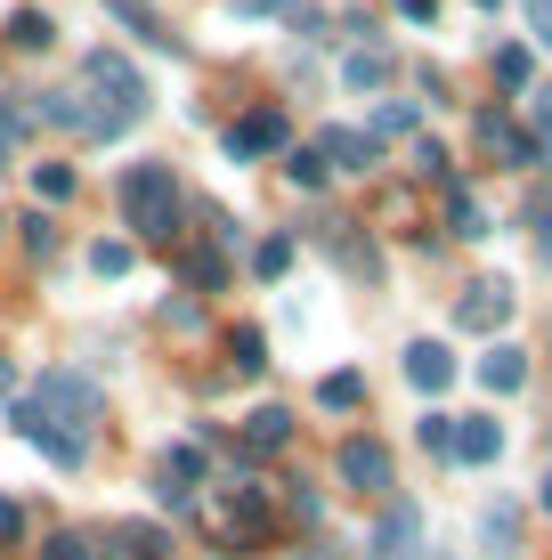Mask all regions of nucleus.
<instances>
[{
	"mask_svg": "<svg viewBox=\"0 0 552 560\" xmlns=\"http://www.w3.org/2000/svg\"><path fill=\"white\" fill-rule=\"evenodd\" d=\"M114 545H122L130 560H171V536H163V528H139V520H130V528L114 536Z\"/></svg>",
	"mask_w": 552,
	"mask_h": 560,
	"instance_id": "nucleus-20",
	"label": "nucleus"
},
{
	"mask_svg": "<svg viewBox=\"0 0 552 560\" xmlns=\"http://www.w3.org/2000/svg\"><path fill=\"white\" fill-rule=\"evenodd\" d=\"M16 228H25V253H33V260H49V253H57V228L42 220V211H33V220H16Z\"/></svg>",
	"mask_w": 552,
	"mask_h": 560,
	"instance_id": "nucleus-29",
	"label": "nucleus"
},
{
	"mask_svg": "<svg viewBox=\"0 0 552 560\" xmlns=\"http://www.w3.org/2000/svg\"><path fill=\"white\" fill-rule=\"evenodd\" d=\"M496 82H504V90L528 82V49H496Z\"/></svg>",
	"mask_w": 552,
	"mask_h": 560,
	"instance_id": "nucleus-32",
	"label": "nucleus"
},
{
	"mask_svg": "<svg viewBox=\"0 0 552 560\" xmlns=\"http://www.w3.org/2000/svg\"><path fill=\"white\" fill-rule=\"evenodd\" d=\"M0 171H9V139H0Z\"/></svg>",
	"mask_w": 552,
	"mask_h": 560,
	"instance_id": "nucleus-42",
	"label": "nucleus"
},
{
	"mask_svg": "<svg viewBox=\"0 0 552 560\" xmlns=\"http://www.w3.org/2000/svg\"><path fill=\"white\" fill-rule=\"evenodd\" d=\"M333 471H341V488H357V495H383L390 479H398V463H390V447H383V439H341Z\"/></svg>",
	"mask_w": 552,
	"mask_h": 560,
	"instance_id": "nucleus-4",
	"label": "nucleus"
},
{
	"mask_svg": "<svg viewBox=\"0 0 552 560\" xmlns=\"http://www.w3.org/2000/svg\"><path fill=\"white\" fill-rule=\"evenodd\" d=\"M16 536H25V512H16L9 495H0V545H16Z\"/></svg>",
	"mask_w": 552,
	"mask_h": 560,
	"instance_id": "nucleus-38",
	"label": "nucleus"
},
{
	"mask_svg": "<svg viewBox=\"0 0 552 560\" xmlns=\"http://www.w3.org/2000/svg\"><path fill=\"white\" fill-rule=\"evenodd\" d=\"M504 317H512V284H504V277L463 284V301H455V325H463V334H496Z\"/></svg>",
	"mask_w": 552,
	"mask_h": 560,
	"instance_id": "nucleus-8",
	"label": "nucleus"
},
{
	"mask_svg": "<svg viewBox=\"0 0 552 560\" xmlns=\"http://www.w3.org/2000/svg\"><path fill=\"white\" fill-rule=\"evenodd\" d=\"M407 382L423 398H439L447 382H455V358H447V341H407Z\"/></svg>",
	"mask_w": 552,
	"mask_h": 560,
	"instance_id": "nucleus-13",
	"label": "nucleus"
},
{
	"mask_svg": "<svg viewBox=\"0 0 552 560\" xmlns=\"http://www.w3.org/2000/svg\"><path fill=\"white\" fill-rule=\"evenodd\" d=\"M42 560H98V552H90V536H73V528H66V536H49V552H42Z\"/></svg>",
	"mask_w": 552,
	"mask_h": 560,
	"instance_id": "nucleus-34",
	"label": "nucleus"
},
{
	"mask_svg": "<svg viewBox=\"0 0 552 560\" xmlns=\"http://www.w3.org/2000/svg\"><path fill=\"white\" fill-rule=\"evenodd\" d=\"M374 552L383 560H414L423 552V512L398 495V504H383V520H374Z\"/></svg>",
	"mask_w": 552,
	"mask_h": 560,
	"instance_id": "nucleus-9",
	"label": "nucleus"
},
{
	"mask_svg": "<svg viewBox=\"0 0 552 560\" xmlns=\"http://www.w3.org/2000/svg\"><path fill=\"white\" fill-rule=\"evenodd\" d=\"M357 398H366V382H357V374H326V382H317V407H326V415H350Z\"/></svg>",
	"mask_w": 552,
	"mask_h": 560,
	"instance_id": "nucleus-18",
	"label": "nucleus"
},
{
	"mask_svg": "<svg viewBox=\"0 0 552 560\" xmlns=\"http://www.w3.org/2000/svg\"><path fill=\"white\" fill-rule=\"evenodd\" d=\"M9 431H16V439H33V447H42V455L57 463V471H73V463H82V455H90V439H73V431H57V422H49L42 407H33V398H25V407H9Z\"/></svg>",
	"mask_w": 552,
	"mask_h": 560,
	"instance_id": "nucleus-6",
	"label": "nucleus"
},
{
	"mask_svg": "<svg viewBox=\"0 0 552 560\" xmlns=\"http://www.w3.org/2000/svg\"><path fill=\"white\" fill-rule=\"evenodd\" d=\"M227 358H236V374H260V325H236V334H227Z\"/></svg>",
	"mask_w": 552,
	"mask_h": 560,
	"instance_id": "nucleus-25",
	"label": "nucleus"
},
{
	"mask_svg": "<svg viewBox=\"0 0 552 560\" xmlns=\"http://www.w3.org/2000/svg\"><path fill=\"white\" fill-rule=\"evenodd\" d=\"M293 147V122H284L277 106H260V114H244V122H227V154L236 163H260V154H284Z\"/></svg>",
	"mask_w": 552,
	"mask_h": 560,
	"instance_id": "nucleus-7",
	"label": "nucleus"
},
{
	"mask_svg": "<svg viewBox=\"0 0 552 560\" xmlns=\"http://www.w3.org/2000/svg\"><path fill=\"white\" fill-rule=\"evenodd\" d=\"M317 163H326V171H374V163H383V147H374L366 139V130H326V139H317Z\"/></svg>",
	"mask_w": 552,
	"mask_h": 560,
	"instance_id": "nucleus-12",
	"label": "nucleus"
},
{
	"mask_svg": "<svg viewBox=\"0 0 552 560\" xmlns=\"http://www.w3.org/2000/svg\"><path fill=\"white\" fill-rule=\"evenodd\" d=\"M398 16H407V25H431V16H439V0H398Z\"/></svg>",
	"mask_w": 552,
	"mask_h": 560,
	"instance_id": "nucleus-39",
	"label": "nucleus"
},
{
	"mask_svg": "<svg viewBox=\"0 0 552 560\" xmlns=\"http://www.w3.org/2000/svg\"><path fill=\"white\" fill-rule=\"evenodd\" d=\"M9 382H16V365H9V358H0V398H9Z\"/></svg>",
	"mask_w": 552,
	"mask_h": 560,
	"instance_id": "nucleus-40",
	"label": "nucleus"
},
{
	"mask_svg": "<svg viewBox=\"0 0 552 560\" xmlns=\"http://www.w3.org/2000/svg\"><path fill=\"white\" fill-rule=\"evenodd\" d=\"M471 9H496V0H471Z\"/></svg>",
	"mask_w": 552,
	"mask_h": 560,
	"instance_id": "nucleus-43",
	"label": "nucleus"
},
{
	"mask_svg": "<svg viewBox=\"0 0 552 560\" xmlns=\"http://www.w3.org/2000/svg\"><path fill=\"white\" fill-rule=\"evenodd\" d=\"M528 122H537V154L552 163V82H528Z\"/></svg>",
	"mask_w": 552,
	"mask_h": 560,
	"instance_id": "nucleus-22",
	"label": "nucleus"
},
{
	"mask_svg": "<svg viewBox=\"0 0 552 560\" xmlns=\"http://www.w3.org/2000/svg\"><path fill=\"white\" fill-rule=\"evenodd\" d=\"M423 447H431V455L455 447V422H447V415H423Z\"/></svg>",
	"mask_w": 552,
	"mask_h": 560,
	"instance_id": "nucleus-36",
	"label": "nucleus"
},
{
	"mask_svg": "<svg viewBox=\"0 0 552 560\" xmlns=\"http://www.w3.org/2000/svg\"><path fill=\"white\" fill-rule=\"evenodd\" d=\"M414 171H423V179H447V147L439 139H414Z\"/></svg>",
	"mask_w": 552,
	"mask_h": 560,
	"instance_id": "nucleus-31",
	"label": "nucleus"
},
{
	"mask_svg": "<svg viewBox=\"0 0 552 560\" xmlns=\"http://www.w3.org/2000/svg\"><path fill=\"white\" fill-rule=\"evenodd\" d=\"M9 42H16V49H49V42H57V25H49L42 9H16V16H9Z\"/></svg>",
	"mask_w": 552,
	"mask_h": 560,
	"instance_id": "nucleus-19",
	"label": "nucleus"
},
{
	"mask_svg": "<svg viewBox=\"0 0 552 560\" xmlns=\"http://www.w3.org/2000/svg\"><path fill=\"white\" fill-rule=\"evenodd\" d=\"M33 407H42L57 431L73 422V439H90V422H98V390H90L82 374H66V365H49V374H42V398H33Z\"/></svg>",
	"mask_w": 552,
	"mask_h": 560,
	"instance_id": "nucleus-3",
	"label": "nucleus"
},
{
	"mask_svg": "<svg viewBox=\"0 0 552 560\" xmlns=\"http://www.w3.org/2000/svg\"><path fill=\"white\" fill-rule=\"evenodd\" d=\"M480 382H488V390H496V398L528 390V358H520V350H504V341H496V350L480 358Z\"/></svg>",
	"mask_w": 552,
	"mask_h": 560,
	"instance_id": "nucleus-16",
	"label": "nucleus"
},
{
	"mask_svg": "<svg viewBox=\"0 0 552 560\" xmlns=\"http://www.w3.org/2000/svg\"><path fill=\"white\" fill-rule=\"evenodd\" d=\"M90 268H98V277H130V244H122V236L90 244Z\"/></svg>",
	"mask_w": 552,
	"mask_h": 560,
	"instance_id": "nucleus-28",
	"label": "nucleus"
},
{
	"mask_svg": "<svg viewBox=\"0 0 552 560\" xmlns=\"http://www.w3.org/2000/svg\"><path fill=\"white\" fill-rule=\"evenodd\" d=\"M284 171H293V187H309V196H317V187L333 179V171L317 163V147H284Z\"/></svg>",
	"mask_w": 552,
	"mask_h": 560,
	"instance_id": "nucleus-21",
	"label": "nucleus"
},
{
	"mask_svg": "<svg viewBox=\"0 0 552 560\" xmlns=\"http://www.w3.org/2000/svg\"><path fill=\"white\" fill-rule=\"evenodd\" d=\"M171 479H203V447H179V455H171Z\"/></svg>",
	"mask_w": 552,
	"mask_h": 560,
	"instance_id": "nucleus-37",
	"label": "nucleus"
},
{
	"mask_svg": "<svg viewBox=\"0 0 552 560\" xmlns=\"http://www.w3.org/2000/svg\"><path fill=\"white\" fill-rule=\"evenodd\" d=\"M82 90H90V98H98L122 130L146 114V98H155V90L139 82V66H130V57H114V49H90V57H82Z\"/></svg>",
	"mask_w": 552,
	"mask_h": 560,
	"instance_id": "nucleus-2",
	"label": "nucleus"
},
{
	"mask_svg": "<svg viewBox=\"0 0 552 560\" xmlns=\"http://www.w3.org/2000/svg\"><path fill=\"white\" fill-rule=\"evenodd\" d=\"M122 220H130V236L139 244H171L179 236V179H171L163 163H130L122 171Z\"/></svg>",
	"mask_w": 552,
	"mask_h": 560,
	"instance_id": "nucleus-1",
	"label": "nucleus"
},
{
	"mask_svg": "<svg viewBox=\"0 0 552 560\" xmlns=\"http://www.w3.org/2000/svg\"><path fill=\"white\" fill-rule=\"evenodd\" d=\"M73 187H82V179H73V163H42V171H33V196H42V203H66Z\"/></svg>",
	"mask_w": 552,
	"mask_h": 560,
	"instance_id": "nucleus-24",
	"label": "nucleus"
},
{
	"mask_svg": "<svg viewBox=\"0 0 552 560\" xmlns=\"http://www.w3.org/2000/svg\"><path fill=\"white\" fill-rule=\"evenodd\" d=\"M537 504H544V512H552V471H544V488H537Z\"/></svg>",
	"mask_w": 552,
	"mask_h": 560,
	"instance_id": "nucleus-41",
	"label": "nucleus"
},
{
	"mask_svg": "<svg viewBox=\"0 0 552 560\" xmlns=\"http://www.w3.org/2000/svg\"><path fill=\"white\" fill-rule=\"evenodd\" d=\"M447 228H455V236H488V220H480V203H471V196H447Z\"/></svg>",
	"mask_w": 552,
	"mask_h": 560,
	"instance_id": "nucleus-27",
	"label": "nucleus"
},
{
	"mask_svg": "<svg viewBox=\"0 0 552 560\" xmlns=\"http://www.w3.org/2000/svg\"><path fill=\"white\" fill-rule=\"evenodd\" d=\"M471 139L488 147V163H512V171H520V163H544V154H537V139H528V130L512 122L504 106H480V114H471Z\"/></svg>",
	"mask_w": 552,
	"mask_h": 560,
	"instance_id": "nucleus-5",
	"label": "nucleus"
},
{
	"mask_svg": "<svg viewBox=\"0 0 552 560\" xmlns=\"http://www.w3.org/2000/svg\"><path fill=\"white\" fill-rule=\"evenodd\" d=\"M520 16H528V33H537V49H552V0H520Z\"/></svg>",
	"mask_w": 552,
	"mask_h": 560,
	"instance_id": "nucleus-33",
	"label": "nucleus"
},
{
	"mask_svg": "<svg viewBox=\"0 0 552 560\" xmlns=\"http://www.w3.org/2000/svg\"><path fill=\"white\" fill-rule=\"evenodd\" d=\"M284 268H293V236H269V244L252 253V277L269 284V277H284Z\"/></svg>",
	"mask_w": 552,
	"mask_h": 560,
	"instance_id": "nucleus-26",
	"label": "nucleus"
},
{
	"mask_svg": "<svg viewBox=\"0 0 552 560\" xmlns=\"http://www.w3.org/2000/svg\"><path fill=\"white\" fill-rule=\"evenodd\" d=\"M407 130H414V106H407V98H383V114H374V130H366V139L383 147V139H407Z\"/></svg>",
	"mask_w": 552,
	"mask_h": 560,
	"instance_id": "nucleus-23",
	"label": "nucleus"
},
{
	"mask_svg": "<svg viewBox=\"0 0 552 560\" xmlns=\"http://www.w3.org/2000/svg\"><path fill=\"white\" fill-rule=\"evenodd\" d=\"M528 228H537V253H544V268H552V196L528 203Z\"/></svg>",
	"mask_w": 552,
	"mask_h": 560,
	"instance_id": "nucleus-30",
	"label": "nucleus"
},
{
	"mask_svg": "<svg viewBox=\"0 0 552 560\" xmlns=\"http://www.w3.org/2000/svg\"><path fill=\"white\" fill-rule=\"evenodd\" d=\"M220 277H227V268H220V253H196V260H187V284H203V293H212Z\"/></svg>",
	"mask_w": 552,
	"mask_h": 560,
	"instance_id": "nucleus-35",
	"label": "nucleus"
},
{
	"mask_svg": "<svg viewBox=\"0 0 552 560\" xmlns=\"http://www.w3.org/2000/svg\"><path fill=\"white\" fill-rule=\"evenodd\" d=\"M326 253H333L341 268H350L357 284H374V277H383V253H374V244L357 236V220H333V228H326Z\"/></svg>",
	"mask_w": 552,
	"mask_h": 560,
	"instance_id": "nucleus-11",
	"label": "nucleus"
},
{
	"mask_svg": "<svg viewBox=\"0 0 552 560\" xmlns=\"http://www.w3.org/2000/svg\"><path fill=\"white\" fill-rule=\"evenodd\" d=\"M496 455H504V422H496V415H463V431H455L447 463H471V471H488Z\"/></svg>",
	"mask_w": 552,
	"mask_h": 560,
	"instance_id": "nucleus-10",
	"label": "nucleus"
},
{
	"mask_svg": "<svg viewBox=\"0 0 552 560\" xmlns=\"http://www.w3.org/2000/svg\"><path fill=\"white\" fill-rule=\"evenodd\" d=\"M341 82H350V90H390L398 73H390L383 49H350V57H341Z\"/></svg>",
	"mask_w": 552,
	"mask_h": 560,
	"instance_id": "nucleus-17",
	"label": "nucleus"
},
{
	"mask_svg": "<svg viewBox=\"0 0 552 560\" xmlns=\"http://www.w3.org/2000/svg\"><path fill=\"white\" fill-rule=\"evenodd\" d=\"M106 9H114V25H130L139 42H155V49H179V33H171L163 16L146 9V0H106Z\"/></svg>",
	"mask_w": 552,
	"mask_h": 560,
	"instance_id": "nucleus-15",
	"label": "nucleus"
},
{
	"mask_svg": "<svg viewBox=\"0 0 552 560\" xmlns=\"http://www.w3.org/2000/svg\"><path fill=\"white\" fill-rule=\"evenodd\" d=\"M284 439H293V415L284 407H252L244 415V455H277Z\"/></svg>",
	"mask_w": 552,
	"mask_h": 560,
	"instance_id": "nucleus-14",
	"label": "nucleus"
}]
</instances>
